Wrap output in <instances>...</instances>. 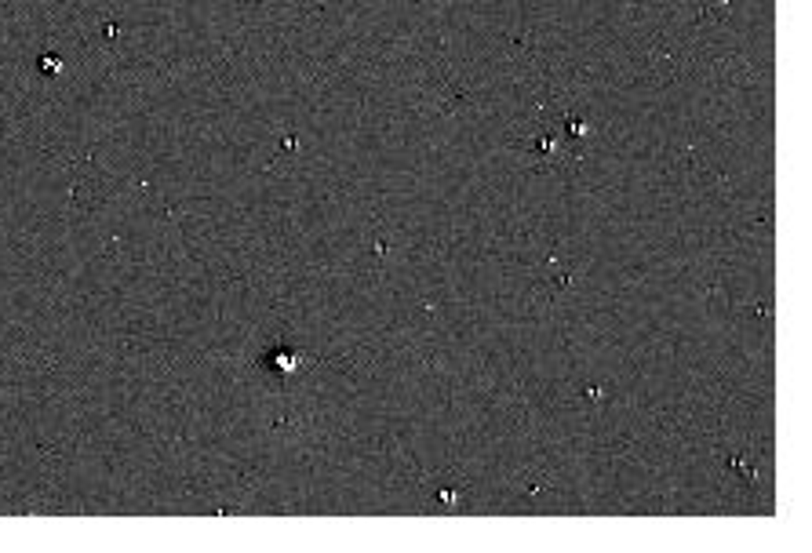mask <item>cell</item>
<instances>
[{
    "label": "cell",
    "instance_id": "6da1fadb",
    "mask_svg": "<svg viewBox=\"0 0 812 553\" xmlns=\"http://www.w3.org/2000/svg\"><path fill=\"white\" fill-rule=\"evenodd\" d=\"M437 499H441V503H445V506H456V503H459V495L452 492V488H445V492H441V495H437Z\"/></svg>",
    "mask_w": 812,
    "mask_h": 553
}]
</instances>
